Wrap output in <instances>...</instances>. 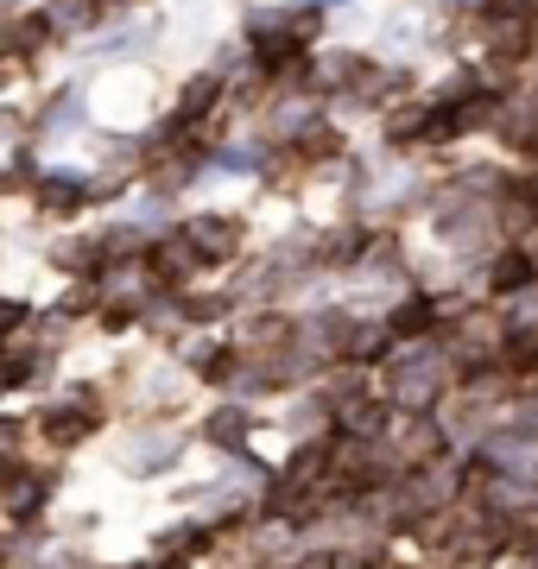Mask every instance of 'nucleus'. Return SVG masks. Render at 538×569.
<instances>
[{
	"label": "nucleus",
	"mask_w": 538,
	"mask_h": 569,
	"mask_svg": "<svg viewBox=\"0 0 538 569\" xmlns=\"http://www.w3.org/2000/svg\"><path fill=\"white\" fill-rule=\"evenodd\" d=\"M373 387L387 392V406L399 418H431L444 411V399L456 392V367L437 342H399L387 361H380V380Z\"/></svg>",
	"instance_id": "f257e3e1"
},
{
	"label": "nucleus",
	"mask_w": 538,
	"mask_h": 569,
	"mask_svg": "<svg viewBox=\"0 0 538 569\" xmlns=\"http://www.w3.org/2000/svg\"><path fill=\"white\" fill-rule=\"evenodd\" d=\"M431 234L450 247V253H462V260H476L488 247H507L495 203H488V197H469V190L450 183V178H444V190H431Z\"/></svg>",
	"instance_id": "f03ea898"
},
{
	"label": "nucleus",
	"mask_w": 538,
	"mask_h": 569,
	"mask_svg": "<svg viewBox=\"0 0 538 569\" xmlns=\"http://www.w3.org/2000/svg\"><path fill=\"white\" fill-rule=\"evenodd\" d=\"M476 39L495 70H526L538 58V0H488L476 13Z\"/></svg>",
	"instance_id": "7ed1b4c3"
},
{
	"label": "nucleus",
	"mask_w": 538,
	"mask_h": 569,
	"mask_svg": "<svg viewBox=\"0 0 538 569\" xmlns=\"http://www.w3.org/2000/svg\"><path fill=\"white\" fill-rule=\"evenodd\" d=\"M102 425H108L102 418V387H63L58 399L32 418V437H39L44 449L70 456V449H83Z\"/></svg>",
	"instance_id": "20e7f679"
},
{
	"label": "nucleus",
	"mask_w": 538,
	"mask_h": 569,
	"mask_svg": "<svg viewBox=\"0 0 538 569\" xmlns=\"http://www.w3.org/2000/svg\"><path fill=\"white\" fill-rule=\"evenodd\" d=\"M178 234L190 241V253L203 266H235V253L248 247V216H228V209H197L178 222Z\"/></svg>",
	"instance_id": "39448f33"
},
{
	"label": "nucleus",
	"mask_w": 538,
	"mask_h": 569,
	"mask_svg": "<svg viewBox=\"0 0 538 569\" xmlns=\"http://www.w3.org/2000/svg\"><path fill=\"white\" fill-rule=\"evenodd\" d=\"M89 203H96V178L77 171V164H44L39 178H32V209H39L44 222H70Z\"/></svg>",
	"instance_id": "423d86ee"
},
{
	"label": "nucleus",
	"mask_w": 538,
	"mask_h": 569,
	"mask_svg": "<svg viewBox=\"0 0 538 569\" xmlns=\"http://www.w3.org/2000/svg\"><path fill=\"white\" fill-rule=\"evenodd\" d=\"M387 449H393L399 475H412V468H431V462H444V456H456L450 430L437 425V411H431V418H393Z\"/></svg>",
	"instance_id": "0eeeda50"
},
{
	"label": "nucleus",
	"mask_w": 538,
	"mask_h": 569,
	"mask_svg": "<svg viewBox=\"0 0 538 569\" xmlns=\"http://www.w3.org/2000/svg\"><path fill=\"white\" fill-rule=\"evenodd\" d=\"M140 266H146V284H152V291H171V298H185L190 279L203 272V260L190 253V241L178 234V228H171V234H159V241L146 247Z\"/></svg>",
	"instance_id": "6e6552de"
},
{
	"label": "nucleus",
	"mask_w": 538,
	"mask_h": 569,
	"mask_svg": "<svg viewBox=\"0 0 538 569\" xmlns=\"http://www.w3.org/2000/svg\"><path fill=\"white\" fill-rule=\"evenodd\" d=\"M185 456V430L178 425H133L121 437V468L127 475H166Z\"/></svg>",
	"instance_id": "1a4fd4ad"
},
{
	"label": "nucleus",
	"mask_w": 538,
	"mask_h": 569,
	"mask_svg": "<svg viewBox=\"0 0 538 569\" xmlns=\"http://www.w3.org/2000/svg\"><path fill=\"white\" fill-rule=\"evenodd\" d=\"M399 411L387 406V392L368 387L355 392V399H342V406H330V430L336 437H361V443H387V430H393Z\"/></svg>",
	"instance_id": "9d476101"
},
{
	"label": "nucleus",
	"mask_w": 538,
	"mask_h": 569,
	"mask_svg": "<svg viewBox=\"0 0 538 569\" xmlns=\"http://www.w3.org/2000/svg\"><path fill=\"white\" fill-rule=\"evenodd\" d=\"M222 102H228V77H222V70H197V77L178 89V102H171L166 121L178 127V133H197L203 121H216V114H222Z\"/></svg>",
	"instance_id": "9b49d317"
},
{
	"label": "nucleus",
	"mask_w": 538,
	"mask_h": 569,
	"mask_svg": "<svg viewBox=\"0 0 538 569\" xmlns=\"http://www.w3.org/2000/svg\"><path fill=\"white\" fill-rule=\"evenodd\" d=\"M495 140L507 146V152H519V159H538V96L532 89H514V96L500 102Z\"/></svg>",
	"instance_id": "f8f14e48"
},
{
	"label": "nucleus",
	"mask_w": 538,
	"mask_h": 569,
	"mask_svg": "<svg viewBox=\"0 0 538 569\" xmlns=\"http://www.w3.org/2000/svg\"><path fill=\"white\" fill-rule=\"evenodd\" d=\"M526 284H538V272H532V260H526V247H519V241L495 247V253L481 260V291H488L495 305H507V298H519Z\"/></svg>",
	"instance_id": "ddd939ff"
},
{
	"label": "nucleus",
	"mask_w": 538,
	"mask_h": 569,
	"mask_svg": "<svg viewBox=\"0 0 538 569\" xmlns=\"http://www.w3.org/2000/svg\"><path fill=\"white\" fill-rule=\"evenodd\" d=\"M51 272H63V279H102L108 272V241L102 228H89V234H63V241H51Z\"/></svg>",
	"instance_id": "4468645a"
},
{
	"label": "nucleus",
	"mask_w": 538,
	"mask_h": 569,
	"mask_svg": "<svg viewBox=\"0 0 538 569\" xmlns=\"http://www.w3.org/2000/svg\"><path fill=\"white\" fill-rule=\"evenodd\" d=\"M228 342L241 348V355H279V348L298 342V317L291 310H253L241 329H228Z\"/></svg>",
	"instance_id": "2eb2a0df"
},
{
	"label": "nucleus",
	"mask_w": 538,
	"mask_h": 569,
	"mask_svg": "<svg viewBox=\"0 0 538 569\" xmlns=\"http://www.w3.org/2000/svg\"><path fill=\"white\" fill-rule=\"evenodd\" d=\"M216 538H222V531L203 526V519L190 512V519H178V526H166L159 538H152V557H159V563H171V569H185V563H197V557H209V550H216Z\"/></svg>",
	"instance_id": "dca6fc26"
},
{
	"label": "nucleus",
	"mask_w": 538,
	"mask_h": 569,
	"mask_svg": "<svg viewBox=\"0 0 538 569\" xmlns=\"http://www.w3.org/2000/svg\"><path fill=\"white\" fill-rule=\"evenodd\" d=\"M406 96H412V70H406V63H373L368 58L361 82H355L342 102H361V108H380V114H387V108H399Z\"/></svg>",
	"instance_id": "f3484780"
},
{
	"label": "nucleus",
	"mask_w": 538,
	"mask_h": 569,
	"mask_svg": "<svg viewBox=\"0 0 538 569\" xmlns=\"http://www.w3.org/2000/svg\"><path fill=\"white\" fill-rule=\"evenodd\" d=\"M387 329H393V342H437V329H444L437 291H406V298L387 310Z\"/></svg>",
	"instance_id": "a211bd4d"
},
{
	"label": "nucleus",
	"mask_w": 538,
	"mask_h": 569,
	"mask_svg": "<svg viewBox=\"0 0 538 569\" xmlns=\"http://www.w3.org/2000/svg\"><path fill=\"white\" fill-rule=\"evenodd\" d=\"M361 70H368V51H355V44H336V51H323V58L311 63L305 89H311L317 102H323V96H349L355 82H361Z\"/></svg>",
	"instance_id": "6ab92c4d"
},
{
	"label": "nucleus",
	"mask_w": 538,
	"mask_h": 569,
	"mask_svg": "<svg viewBox=\"0 0 538 569\" xmlns=\"http://www.w3.org/2000/svg\"><path fill=\"white\" fill-rule=\"evenodd\" d=\"M178 361H185L190 380H209V387H222L228 373H235V361H241V348L228 342V336H197V342L178 348Z\"/></svg>",
	"instance_id": "aec40b11"
},
{
	"label": "nucleus",
	"mask_w": 538,
	"mask_h": 569,
	"mask_svg": "<svg viewBox=\"0 0 538 569\" xmlns=\"http://www.w3.org/2000/svg\"><path fill=\"white\" fill-rule=\"evenodd\" d=\"M89 121V102H83V89L77 82H63L58 96L39 108V121H32V140H70L77 127Z\"/></svg>",
	"instance_id": "412c9836"
},
{
	"label": "nucleus",
	"mask_w": 538,
	"mask_h": 569,
	"mask_svg": "<svg viewBox=\"0 0 538 569\" xmlns=\"http://www.w3.org/2000/svg\"><path fill=\"white\" fill-rule=\"evenodd\" d=\"M253 425H260V418H253V406H235V399H228V406H216L203 418V443L222 449V456H241V449L253 443Z\"/></svg>",
	"instance_id": "4be33fe9"
},
{
	"label": "nucleus",
	"mask_w": 538,
	"mask_h": 569,
	"mask_svg": "<svg viewBox=\"0 0 538 569\" xmlns=\"http://www.w3.org/2000/svg\"><path fill=\"white\" fill-rule=\"evenodd\" d=\"M380 140L393 146V152H412V146L431 140V102H399L380 114Z\"/></svg>",
	"instance_id": "5701e85b"
},
{
	"label": "nucleus",
	"mask_w": 538,
	"mask_h": 569,
	"mask_svg": "<svg viewBox=\"0 0 538 569\" xmlns=\"http://www.w3.org/2000/svg\"><path fill=\"white\" fill-rule=\"evenodd\" d=\"M406 272H412V260H406L399 234L393 228H373V241H368V253H361V266H355V279L380 284V279H406Z\"/></svg>",
	"instance_id": "b1692460"
},
{
	"label": "nucleus",
	"mask_w": 538,
	"mask_h": 569,
	"mask_svg": "<svg viewBox=\"0 0 538 569\" xmlns=\"http://www.w3.org/2000/svg\"><path fill=\"white\" fill-rule=\"evenodd\" d=\"M291 443H311V437H330V399L323 392H298L286 406V425H279Z\"/></svg>",
	"instance_id": "393cba45"
},
{
	"label": "nucleus",
	"mask_w": 538,
	"mask_h": 569,
	"mask_svg": "<svg viewBox=\"0 0 538 569\" xmlns=\"http://www.w3.org/2000/svg\"><path fill=\"white\" fill-rule=\"evenodd\" d=\"M286 152H291L298 164H336L342 152H349V140H342V127H336L330 114H323V121H317V127H311V133H305L298 146H286Z\"/></svg>",
	"instance_id": "a878e982"
},
{
	"label": "nucleus",
	"mask_w": 538,
	"mask_h": 569,
	"mask_svg": "<svg viewBox=\"0 0 538 569\" xmlns=\"http://www.w3.org/2000/svg\"><path fill=\"white\" fill-rule=\"evenodd\" d=\"M44 13H51V26H58V39H83V32H102V7H96V0H51Z\"/></svg>",
	"instance_id": "bb28decb"
},
{
	"label": "nucleus",
	"mask_w": 538,
	"mask_h": 569,
	"mask_svg": "<svg viewBox=\"0 0 538 569\" xmlns=\"http://www.w3.org/2000/svg\"><path fill=\"white\" fill-rule=\"evenodd\" d=\"M178 310H185V329H209V323H222L228 310H235V291H185Z\"/></svg>",
	"instance_id": "cd10ccee"
},
{
	"label": "nucleus",
	"mask_w": 538,
	"mask_h": 569,
	"mask_svg": "<svg viewBox=\"0 0 538 569\" xmlns=\"http://www.w3.org/2000/svg\"><path fill=\"white\" fill-rule=\"evenodd\" d=\"M159 44V20H146V26H121V32H108L102 39V51L108 58H146Z\"/></svg>",
	"instance_id": "c85d7f7f"
},
{
	"label": "nucleus",
	"mask_w": 538,
	"mask_h": 569,
	"mask_svg": "<svg viewBox=\"0 0 538 569\" xmlns=\"http://www.w3.org/2000/svg\"><path fill=\"white\" fill-rule=\"evenodd\" d=\"M26 449H32V418L0 411V462H26Z\"/></svg>",
	"instance_id": "c756f323"
},
{
	"label": "nucleus",
	"mask_w": 538,
	"mask_h": 569,
	"mask_svg": "<svg viewBox=\"0 0 538 569\" xmlns=\"http://www.w3.org/2000/svg\"><path fill=\"white\" fill-rule=\"evenodd\" d=\"M32 323H39V310L26 305V298H0V342L20 336V329H32Z\"/></svg>",
	"instance_id": "7c9ffc66"
},
{
	"label": "nucleus",
	"mask_w": 538,
	"mask_h": 569,
	"mask_svg": "<svg viewBox=\"0 0 538 569\" xmlns=\"http://www.w3.org/2000/svg\"><path fill=\"white\" fill-rule=\"evenodd\" d=\"M20 133H26V114H20V108H7V102H0V146H13Z\"/></svg>",
	"instance_id": "2f4dec72"
},
{
	"label": "nucleus",
	"mask_w": 538,
	"mask_h": 569,
	"mask_svg": "<svg viewBox=\"0 0 538 569\" xmlns=\"http://www.w3.org/2000/svg\"><path fill=\"white\" fill-rule=\"evenodd\" d=\"M96 7H102V26H114V20H127L133 7H146V0H96Z\"/></svg>",
	"instance_id": "473e14b6"
},
{
	"label": "nucleus",
	"mask_w": 538,
	"mask_h": 569,
	"mask_svg": "<svg viewBox=\"0 0 538 569\" xmlns=\"http://www.w3.org/2000/svg\"><path fill=\"white\" fill-rule=\"evenodd\" d=\"M368 569H412V563H393V557H373Z\"/></svg>",
	"instance_id": "72a5a7b5"
}]
</instances>
